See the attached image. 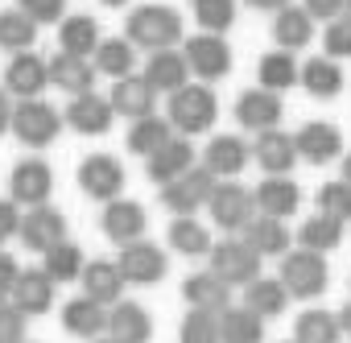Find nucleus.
<instances>
[{"label": "nucleus", "mask_w": 351, "mask_h": 343, "mask_svg": "<svg viewBox=\"0 0 351 343\" xmlns=\"http://www.w3.org/2000/svg\"><path fill=\"white\" fill-rule=\"evenodd\" d=\"M195 21L207 34H223L236 21V0H195Z\"/></svg>", "instance_id": "c03bdc74"}, {"label": "nucleus", "mask_w": 351, "mask_h": 343, "mask_svg": "<svg viewBox=\"0 0 351 343\" xmlns=\"http://www.w3.org/2000/svg\"><path fill=\"white\" fill-rule=\"evenodd\" d=\"M17 13H25L34 25H50L66 13V0H17Z\"/></svg>", "instance_id": "09e8293b"}, {"label": "nucleus", "mask_w": 351, "mask_h": 343, "mask_svg": "<svg viewBox=\"0 0 351 343\" xmlns=\"http://www.w3.org/2000/svg\"><path fill=\"white\" fill-rule=\"evenodd\" d=\"M343 17H347V21H351V0H343Z\"/></svg>", "instance_id": "052dcab7"}, {"label": "nucleus", "mask_w": 351, "mask_h": 343, "mask_svg": "<svg viewBox=\"0 0 351 343\" xmlns=\"http://www.w3.org/2000/svg\"><path fill=\"white\" fill-rule=\"evenodd\" d=\"M244 306L252 314H261V318H277V314H285L289 294H285V285L277 277H256V281L244 285Z\"/></svg>", "instance_id": "473e14b6"}, {"label": "nucleus", "mask_w": 351, "mask_h": 343, "mask_svg": "<svg viewBox=\"0 0 351 343\" xmlns=\"http://www.w3.org/2000/svg\"><path fill=\"white\" fill-rule=\"evenodd\" d=\"M207 211H211L215 228H223V232H244V228L256 220L252 191L240 187V182H215V191H211V199H207Z\"/></svg>", "instance_id": "20e7f679"}, {"label": "nucleus", "mask_w": 351, "mask_h": 343, "mask_svg": "<svg viewBox=\"0 0 351 343\" xmlns=\"http://www.w3.org/2000/svg\"><path fill=\"white\" fill-rule=\"evenodd\" d=\"M145 207L141 203H132V199H112L108 207H104V236L108 240H116L120 248L124 244H132V240H141L145 236Z\"/></svg>", "instance_id": "6ab92c4d"}, {"label": "nucleus", "mask_w": 351, "mask_h": 343, "mask_svg": "<svg viewBox=\"0 0 351 343\" xmlns=\"http://www.w3.org/2000/svg\"><path fill=\"white\" fill-rule=\"evenodd\" d=\"M34 38H38V25L25 13H17V9L0 13V50H13V54L34 50Z\"/></svg>", "instance_id": "79ce46f5"}, {"label": "nucleus", "mask_w": 351, "mask_h": 343, "mask_svg": "<svg viewBox=\"0 0 351 343\" xmlns=\"http://www.w3.org/2000/svg\"><path fill=\"white\" fill-rule=\"evenodd\" d=\"M9 120H13V104H9V91H0V132L9 128Z\"/></svg>", "instance_id": "6e6d98bb"}, {"label": "nucleus", "mask_w": 351, "mask_h": 343, "mask_svg": "<svg viewBox=\"0 0 351 343\" xmlns=\"http://www.w3.org/2000/svg\"><path fill=\"white\" fill-rule=\"evenodd\" d=\"M182 294H186V302H191L195 310H207V314H223V310L232 306V285L219 281L211 269L186 277V281H182Z\"/></svg>", "instance_id": "cd10ccee"}, {"label": "nucleus", "mask_w": 351, "mask_h": 343, "mask_svg": "<svg viewBox=\"0 0 351 343\" xmlns=\"http://www.w3.org/2000/svg\"><path fill=\"white\" fill-rule=\"evenodd\" d=\"M256 79H261V87L265 91H285V87H293L298 83V62H293V54H285V50H273V54H265L261 58V67H256Z\"/></svg>", "instance_id": "ea45409f"}, {"label": "nucleus", "mask_w": 351, "mask_h": 343, "mask_svg": "<svg viewBox=\"0 0 351 343\" xmlns=\"http://www.w3.org/2000/svg\"><path fill=\"white\" fill-rule=\"evenodd\" d=\"M79 187H83V195L95 199V203L120 199V191H124V165H120V157H112V153H91V157H83V165H79Z\"/></svg>", "instance_id": "423d86ee"}, {"label": "nucleus", "mask_w": 351, "mask_h": 343, "mask_svg": "<svg viewBox=\"0 0 351 343\" xmlns=\"http://www.w3.org/2000/svg\"><path fill=\"white\" fill-rule=\"evenodd\" d=\"M95 343H120V339H112V335H108V339H104V335H99V339H95Z\"/></svg>", "instance_id": "680f3d73"}, {"label": "nucleus", "mask_w": 351, "mask_h": 343, "mask_svg": "<svg viewBox=\"0 0 351 343\" xmlns=\"http://www.w3.org/2000/svg\"><path fill=\"white\" fill-rule=\"evenodd\" d=\"M99 5H108V9H120V5H128V0H99Z\"/></svg>", "instance_id": "bf43d9fd"}, {"label": "nucleus", "mask_w": 351, "mask_h": 343, "mask_svg": "<svg viewBox=\"0 0 351 343\" xmlns=\"http://www.w3.org/2000/svg\"><path fill=\"white\" fill-rule=\"evenodd\" d=\"M273 38H277V46H281L285 54H293V50L310 46V38H314V17H310L306 9L285 5V9L273 17Z\"/></svg>", "instance_id": "7c9ffc66"}, {"label": "nucleus", "mask_w": 351, "mask_h": 343, "mask_svg": "<svg viewBox=\"0 0 351 343\" xmlns=\"http://www.w3.org/2000/svg\"><path fill=\"white\" fill-rule=\"evenodd\" d=\"M252 153H256V161H261V169H269L273 178H281V174H289L293 169V161H298V149H293V137L289 132H281V128H269V132H256V145H252Z\"/></svg>", "instance_id": "4be33fe9"}, {"label": "nucleus", "mask_w": 351, "mask_h": 343, "mask_svg": "<svg viewBox=\"0 0 351 343\" xmlns=\"http://www.w3.org/2000/svg\"><path fill=\"white\" fill-rule=\"evenodd\" d=\"M17 236H21V244H25V248L46 252V248H54V244H62V240H66V215H62V211H54L50 203L29 207V215L17 224Z\"/></svg>", "instance_id": "f8f14e48"}, {"label": "nucleus", "mask_w": 351, "mask_h": 343, "mask_svg": "<svg viewBox=\"0 0 351 343\" xmlns=\"http://www.w3.org/2000/svg\"><path fill=\"white\" fill-rule=\"evenodd\" d=\"M25 318L29 314H46L50 306H54V281L42 273V269H21V277H17V285H13V298H9Z\"/></svg>", "instance_id": "bb28decb"}, {"label": "nucleus", "mask_w": 351, "mask_h": 343, "mask_svg": "<svg viewBox=\"0 0 351 343\" xmlns=\"http://www.w3.org/2000/svg\"><path fill=\"white\" fill-rule=\"evenodd\" d=\"M191 165H195V149H191L186 137H169L165 145H157V149L145 157V169H149V178H153L157 187H165V182H173L178 174H186Z\"/></svg>", "instance_id": "4468645a"}, {"label": "nucleus", "mask_w": 351, "mask_h": 343, "mask_svg": "<svg viewBox=\"0 0 351 343\" xmlns=\"http://www.w3.org/2000/svg\"><path fill=\"white\" fill-rule=\"evenodd\" d=\"M169 244L182 257H207L211 252V232L195 220V215H178L169 224Z\"/></svg>", "instance_id": "4c0bfd02"}, {"label": "nucleus", "mask_w": 351, "mask_h": 343, "mask_svg": "<svg viewBox=\"0 0 351 343\" xmlns=\"http://www.w3.org/2000/svg\"><path fill=\"white\" fill-rule=\"evenodd\" d=\"M62 327L71 335H79V339H99L108 331V310L99 302H91V298H71L62 306Z\"/></svg>", "instance_id": "c756f323"}, {"label": "nucleus", "mask_w": 351, "mask_h": 343, "mask_svg": "<svg viewBox=\"0 0 351 343\" xmlns=\"http://www.w3.org/2000/svg\"><path fill=\"white\" fill-rule=\"evenodd\" d=\"M54 191V169L42 157H25L13 165V178H9V195L17 207H42Z\"/></svg>", "instance_id": "1a4fd4ad"}, {"label": "nucleus", "mask_w": 351, "mask_h": 343, "mask_svg": "<svg viewBox=\"0 0 351 343\" xmlns=\"http://www.w3.org/2000/svg\"><path fill=\"white\" fill-rule=\"evenodd\" d=\"M298 83L314 95V99H335L339 91H343V71H339V62L335 58H310L306 67H298Z\"/></svg>", "instance_id": "2f4dec72"}, {"label": "nucleus", "mask_w": 351, "mask_h": 343, "mask_svg": "<svg viewBox=\"0 0 351 343\" xmlns=\"http://www.w3.org/2000/svg\"><path fill=\"white\" fill-rule=\"evenodd\" d=\"M108 104H112V112H116V116L141 120V116H153L157 91L145 83V75H124V79H116V87H112Z\"/></svg>", "instance_id": "a211bd4d"}, {"label": "nucleus", "mask_w": 351, "mask_h": 343, "mask_svg": "<svg viewBox=\"0 0 351 343\" xmlns=\"http://www.w3.org/2000/svg\"><path fill=\"white\" fill-rule=\"evenodd\" d=\"M108 335L120 343H149L153 335V318L141 302H116L108 310Z\"/></svg>", "instance_id": "412c9836"}, {"label": "nucleus", "mask_w": 351, "mask_h": 343, "mask_svg": "<svg viewBox=\"0 0 351 343\" xmlns=\"http://www.w3.org/2000/svg\"><path fill=\"white\" fill-rule=\"evenodd\" d=\"M339 182H347V187H351V153L343 157V178H339Z\"/></svg>", "instance_id": "13d9d810"}, {"label": "nucleus", "mask_w": 351, "mask_h": 343, "mask_svg": "<svg viewBox=\"0 0 351 343\" xmlns=\"http://www.w3.org/2000/svg\"><path fill=\"white\" fill-rule=\"evenodd\" d=\"M182 58H186V71H195L199 79H223L232 71V50H228V42L219 34L191 38L186 50H182Z\"/></svg>", "instance_id": "9b49d317"}, {"label": "nucleus", "mask_w": 351, "mask_h": 343, "mask_svg": "<svg viewBox=\"0 0 351 343\" xmlns=\"http://www.w3.org/2000/svg\"><path fill=\"white\" fill-rule=\"evenodd\" d=\"M318 215H330L339 224L351 220V187L347 182H326L318 191Z\"/></svg>", "instance_id": "49530a36"}, {"label": "nucleus", "mask_w": 351, "mask_h": 343, "mask_svg": "<svg viewBox=\"0 0 351 343\" xmlns=\"http://www.w3.org/2000/svg\"><path fill=\"white\" fill-rule=\"evenodd\" d=\"M343 335H339V322H335V314H326V310H306L302 318H298V339L293 343H339Z\"/></svg>", "instance_id": "37998d69"}, {"label": "nucleus", "mask_w": 351, "mask_h": 343, "mask_svg": "<svg viewBox=\"0 0 351 343\" xmlns=\"http://www.w3.org/2000/svg\"><path fill=\"white\" fill-rule=\"evenodd\" d=\"M335 322H339V335H347V339H351V302L335 314Z\"/></svg>", "instance_id": "4d7b16f0"}, {"label": "nucleus", "mask_w": 351, "mask_h": 343, "mask_svg": "<svg viewBox=\"0 0 351 343\" xmlns=\"http://www.w3.org/2000/svg\"><path fill=\"white\" fill-rule=\"evenodd\" d=\"M46 83H50V71H46V58L42 54H34V50L13 54V62L5 71V91H13L21 99H38L46 91Z\"/></svg>", "instance_id": "2eb2a0df"}, {"label": "nucleus", "mask_w": 351, "mask_h": 343, "mask_svg": "<svg viewBox=\"0 0 351 343\" xmlns=\"http://www.w3.org/2000/svg\"><path fill=\"white\" fill-rule=\"evenodd\" d=\"M211 273L228 285H248L261 277V257L244 244V240H223V244H211Z\"/></svg>", "instance_id": "6e6552de"}, {"label": "nucleus", "mask_w": 351, "mask_h": 343, "mask_svg": "<svg viewBox=\"0 0 351 343\" xmlns=\"http://www.w3.org/2000/svg\"><path fill=\"white\" fill-rule=\"evenodd\" d=\"M9 128L17 132L21 145H50V141L58 137V128H62V116H58V108H50L46 99H21V104L13 108Z\"/></svg>", "instance_id": "39448f33"}, {"label": "nucleus", "mask_w": 351, "mask_h": 343, "mask_svg": "<svg viewBox=\"0 0 351 343\" xmlns=\"http://www.w3.org/2000/svg\"><path fill=\"white\" fill-rule=\"evenodd\" d=\"M46 257V265H42V273L58 285V281H79V273H83V252H79V244H71V240H62V244H54V248H46L42 252Z\"/></svg>", "instance_id": "58836bf2"}, {"label": "nucleus", "mask_w": 351, "mask_h": 343, "mask_svg": "<svg viewBox=\"0 0 351 343\" xmlns=\"http://www.w3.org/2000/svg\"><path fill=\"white\" fill-rule=\"evenodd\" d=\"M116 269H120V277H124V281H132V285H153V281H161V277H165L169 261H165V252H161L157 244L132 240V244H124V248H120Z\"/></svg>", "instance_id": "9d476101"}, {"label": "nucleus", "mask_w": 351, "mask_h": 343, "mask_svg": "<svg viewBox=\"0 0 351 343\" xmlns=\"http://www.w3.org/2000/svg\"><path fill=\"white\" fill-rule=\"evenodd\" d=\"M244 165H248V145H244L240 137L223 132V137H215V141L207 145L203 169H207L211 178H236V174H240Z\"/></svg>", "instance_id": "b1692460"}, {"label": "nucleus", "mask_w": 351, "mask_h": 343, "mask_svg": "<svg viewBox=\"0 0 351 343\" xmlns=\"http://www.w3.org/2000/svg\"><path fill=\"white\" fill-rule=\"evenodd\" d=\"M17 277H21V265H17L9 252H0V302H9V298H13Z\"/></svg>", "instance_id": "3c124183"}, {"label": "nucleus", "mask_w": 351, "mask_h": 343, "mask_svg": "<svg viewBox=\"0 0 351 343\" xmlns=\"http://www.w3.org/2000/svg\"><path fill=\"white\" fill-rule=\"evenodd\" d=\"M322 46H326V54H322V58H351V21H347V17L326 21Z\"/></svg>", "instance_id": "de8ad7c7"}, {"label": "nucleus", "mask_w": 351, "mask_h": 343, "mask_svg": "<svg viewBox=\"0 0 351 343\" xmlns=\"http://www.w3.org/2000/svg\"><path fill=\"white\" fill-rule=\"evenodd\" d=\"M17 224H21V211L13 199H0V244H5L9 236H17Z\"/></svg>", "instance_id": "603ef678"}, {"label": "nucleus", "mask_w": 351, "mask_h": 343, "mask_svg": "<svg viewBox=\"0 0 351 343\" xmlns=\"http://www.w3.org/2000/svg\"><path fill=\"white\" fill-rule=\"evenodd\" d=\"M132 67H136V46L128 38H104L95 46V71L124 79V75H132Z\"/></svg>", "instance_id": "e433bc0d"}, {"label": "nucleus", "mask_w": 351, "mask_h": 343, "mask_svg": "<svg viewBox=\"0 0 351 343\" xmlns=\"http://www.w3.org/2000/svg\"><path fill=\"white\" fill-rule=\"evenodd\" d=\"M310 17H322V21H335V17H343V0H306L302 5Z\"/></svg>", "instance_id": "864d4df0"}, {"label": "nucleus", "mask_w": 351, "mask_h": 343, "mask_svg": "<svg viewBox=\"0 0 351 343\" xmlns=\"http://www.w3.org/2000/svg\"><path fill=\"white\" fill-rule=\"evenodd\" d=\"M79 281H83V298H91L99 306H116L120 294H124V277H120L116 261H91V265H83Z\"/></svg>", "instance_id": "aec40b11"}, {"label": "nucleus", "mask_w": 351, "mask_h": 343, "mask_svg": "<svg viewBox=\"0 0 351 343\" xmlns=\"http://www.w3.org/2000/svg\"><path fill=\"white\" fill-rule=\"evenodd\" d=\"M178 38H182V17L165 5H141L136 13H128V42L132 46L169 50Z\"/></svg>", "instance_id": "f03ea898"}, {"label": "nucleus", "mask_w": 351, "mask_h": 343, "mask_svg": "<svg viewBox=\"0 0 351 343\" xmlns=\"http://www.w3.org/2000/svg\"><path fill=\"white\" fill-rule=\"evenodd\" d=\"M112 120H116L112 104H108L104 95H95V91L75 95L71 108H66V124H71L75 132H83V137H104V132L112 128Z\"/></svg>", "instance_id": "f3484780"}, {"label": "nucleus", "mask_w": 351, "mask_h": 343, "mask_svg": "<svg viewBox=\"0 0 351 343\" xmlns=\"http://www.w3.org/2000/svg\"><path fill=\"white\" fill-rule=\"evenodd\" d=\"M289 343H293V339H289Z\"/></svg>", "instance_id": "e2e57ef3"}, {"label": "nucleus", "mask_w": 351, "mask_h": 343, "mask_svg": "<svg viewBox=\"0 0 351 343\" xmlns=\"http://www.w3.org/2000/svg\"><path fill=\"white\" fill-rule=\"evenodd\" d=\"M173 137V128H169V120H161V116H141V120H132V128H128V153H141V157H149L157 145H165Z\"/></svg>", "instance_id": "a19ab883"}, {"label": "nucleus", "mask_w": 351, "mask_h": 343, "mask_svg": "<svg viewBox=\"0 0 351 343\" xmlns=\"http://www.w3.org/2000/svg\"><path fill=\"white\" fill-rule=\"evenodd\" d=\"M293 149H298L302 161H310V165H326V161H335V157L343 153V132H339L335 124H326V120H310V124L298 128Z\"/></svg>", "instance_id": "ddd939ff"}, {"label": "nucleus", "mask_w": 351, "mask_h": 343, "mask_svg": "<svg viewBox=\"0 0 351 343\" xmlns=\"http://www.w3.org/2000/svg\"><path fill=\"white\" fill-rule=\"evenodd\" d=\"M145 83H149L153 91L173 95L178 87H186V83H191L186 58H182L178 50H153V54H149V67H145Z\"/></svg>", "instance_id": "5701e85b"}, {"label": "nucleus", "mask_w": 351, "mask_h": 343, "mask_svg": "<svg viewBox=\"0 0 351 343\" xmlns=\"http://www.w3.org/2000/svg\"><path fill=\"white\" fill-rule=\"evenodd\" d=\"M211 191H215V178L207 174L203 165H191L186 174H178L173 182H165V187H161V203H165L173 215H191V211L207 207Z\"/></svg>", "instance_id": "0eeeda50"}, {"label": "nucleus", "mask_w": 351, "mask_h": 343, "mask_svg": "<svg viewBox=\"0 0 351 343\" xmlns=\"http://www.w3.org/2000/svg\"><path fill=\"white\" fill-rule=\"evenodd\" d=\"M46 71H50V83L62 87V91H71V95L95 91V67H91L87 58H75V54H62V50H58V54L46 62Z\"/></svg>", "instance_id": "c85d7f7f"}, {"label": "nucleus", "mask_w": 351, "mask_h": 343, "mask_svg": "<svg viewBox=\"0 0 351 343\" xmlns=\"http://www.w3.org/2000/svg\"><path fill=\"white\" fill-rule=\"evenodd\" d=\"M343 228L347 224H339V220H330V215H310L302 228H298V244L306 248V252H330V248H339L343 244Z\"/></svg>", "instance_id": "f704fd0d"}, {"label": "nucleus", "mask_w": 351, "mask_h": 343, "mask_svg": "<svg viewBox=\"0 0 351 343\" xmlns=\"http://www.w3.org/2000/svg\"><path fill=\"white\" fill-rule=\"evenodd\" d=\"M244 244L256 252V257H285L293 236L285 228V220H273V215H256L248 228H244Z\"/></svg>", "instance_id": "a878e982"}, {"label": "nucleus", "mask_w": 351, "mask_h": 343, "mask_svg": "<svg viewBox=\"0 0 351 343\" xmlns=\"http://www.w3.org/2000/svg\"><path fill=\"white\" fill-rule=\"evenodd\" d=\"M281 95L277 91H265V87H252V91H244L240 99H236V120L244 124V128H252V132H269V128H277V120H281Z\"/></svg>", "instance_id": "dca6fc26"}, {"label": "nucleus", "mask_w": 351, "mask_h": 343, "mask_svg": "<svg viewBox=\"0 0 351 343\" xmlns=\"http://www.w3.org/2000/svg\"><path fill=\"white\" fill-rule=\"evenodd\" d=\"M277 281L285 285L289 298H318V294L326 289L330 273H326V261H322L318 252L293 248V252L281 257V277H277Z\"/></svg>", "instance_id": "7ed1b4c3"}, {"label": "nucleus", "mask_w": 351, "mask_h": 343, "mask_svg": "<svg viewBox=\"0 0 351 343\" xmlns=\"http://www.w3.org/2000/svg\"><path fill=\"white\" fill-rule=\"evenodd\" d=\"M265 339V318L252 314L248 306H228L219 314V343H261Z\"/></svg>", "instance_id": "72a5a7b5"}, {"label": "nucleus", "mask_w": 351, "mask_h": 343, "mask_svg": "<svg viewBox=\"0 0 351 343\" xmlns=\"http://www.w3.org/2000/svg\"><path fill=\"white\" fill-rule=\"evenodd\" d=\"M99 42H104V38H99L95 17H66V21H62V34H58L62 54L87 58V54H95V46H99Z\"/></svg>", "instance_id": "c9c22d12"}, {"label": "nucleus", "mask_w": 351, "mask_h": 343, "mask_svg": "<svg viewBox=\"0 0 351 343\" xmlns=\"http://www.w3.org/2000/svg\"><path fill=\"white\" fill-rule=\"evenodd\" d=\"M248 5H252V9H261V13H281L289 0H248Z\"/></svg>", "instance_id": "5fc2aeb1"}, {"label": "nucleus", "mask_w": 351, "mask_h": 343, "mask_svg": "<svg viewBox=\"0 0 351 343\" xmlns=\"http://www.w3.org/2000/svg\"><path fill=\"white\" fill-rule=\"evenodd\" d=\"M0 343H25V314L13 302H0Z\"/></svg>", "instance_id": "8fccbe9b"}, {"label": "nucleus", "mask_w": 351, "mask_h": 343, "mask_svg": "<svg viewBox=\"0 0 351 343\" xmlns=\"http://www.w3.org/2000/svg\"><path fill=\"white\" fill-rule=\"evenodd\" d=\"M252 203H256V211H261V215L285 220V215H293V211H298L302 191H298V182H293V178H265V182L252 191Z\"/></svg>", "instance_id": "393cba45"}, {"label": "nucleus", "mask_w": 351, "mask_h": 343, "mask_svg": "<svg viewBox=\"0 0 351 343\" xmlns=\"http://www.w3.org/2000/svg\"><path fill=\"white\" fill-rule=\"evenodd\" d=\"M178 343H219V314H207V310H191V314L182 318Z\"/></svg>", "instance_id": "a18cd8bd"}, {"label": "nucleus", "mask_w": 351, "mask_h": 343, "mask_svg": "<svg viewBox=\"0 0 351 343\" xmlns=\"http://www.w3.org/2000/svg\"><path fill=\"white\" fill-rule=\"evenodd\" d=\"M219 116V99L207 83H186L169 95V128H178V137H195V132H207Z\"/></svg>", "instance_id": "f257e3e1"}]
</instances>
